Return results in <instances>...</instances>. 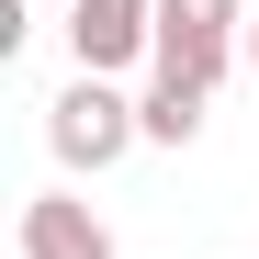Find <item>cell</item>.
I'll return each mask as SVG.
<instances>
[{"label": "cell", "mask_w": 259, "mask_h": 259, "mask_svg": "<svg viewBox=\"0 0 259 259\" xmlns=\"http://www.w3.org/2000/svg\"><path fill=\"white\" fill-rule=\"evenodd\" d=\"M68 46H79V79L158 57V0H68Z\"/></svg>", "instance_id": "3"}, {"label": "cell", "mask_w": 259, "mask_h": 259, "mask_svg": "<svg viewBox=\"0 0 259 259\" xmlns=\"http://www.w3.org/2000/svg\"><path fill=\"white\" fill-rule=\"evenodd\" d=\"M136 136H147V124H136V102H124L113 79H68V91L46 102V147H57L68 169H113Z\"/></svg>", "instance_id": "1"}, {"label": "cell", "mask_w": 259, "mask_h": 259, "mask_svg": "<svg viewBox=\"0 0 259 259\" xmlns=\"http://www.w3.org/2000/svg\"><path fill=\"white\" fill-rule=\"evenodd\" d=\"M23 259H113V226L79 192H34L23 203Z\"/></svg>", "instance_id": "4"}, {"label": "cell", "mask_w": 259, "mask_h": 259, "mask_svg": "<svg viewBox=\"0 0 259 259\" xmlns=\"http://www.w3.org/2000/svg\"><path fill=\"white\" fill-rule=\"evenodd\" d=\"M203 102H214V91H181V79H158V91L136 102V124H147L158 147H192V136H203Z\"/></svg>", "instance_id": "5"}, {"label": "cell", "mask_w": 259, "mask_h": 259, "mask_svg": "<svg viewBox=\"0 0 259 259\" xmlns=\"http://www.w3.org/2000/svg\"><path fill=\"white\" fill-rule=\"evenodd\" d=\"M248 68H259V23H248Z\"/></svg>", "instance_id": "6"}, {"label": "cell", "mask_w": 259, "mask_h": 259, "mask_svg": "<svg viewBox=\"0 0 259 259\" xmlns=\"http://www.w3.org/2000/svg\"><path fill=\"white\" fill-rule=\"evenodd\" d=\"M237 68V0H158V79L214 91Z\"/></svg>", "instance_id": "2"}]
</instances>
